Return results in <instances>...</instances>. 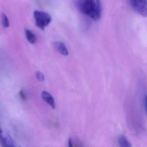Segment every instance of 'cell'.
Returning a JSON list of instances; mask_svg holds the SVG:
<instances>
[{
	"label": "cell",
	"instance_id": "1",
	"mask_svg": "<svg viewBox=\"0 0 147 147\" xmlns=\"http://www.w3.org/2000/svg\"><path fill=\"white\" fill-rule=\"evenodd\" d=\"M74 3L76 8L84 15L89 16L94 21L100 19L102 8L100 0H74Z\"/></svg>",
	"mask_w": 147,
	"mask_h": 147
},
{
	"label": "cell",
	"instance_id": "2",
	"mask_svg": "<svg viewBox=\"0 0 147 147\" xmlns=\"http://www.w3.org/2000/svg\"><path fill=\"white\" fill-rule=\"evenodd\" d=\"M34 17L36 25L42 30H44L52 20L51 16L49 13L42 11H35Z\"/></svg>",
	"mask_w": 147,
	"mask_h": 147
},
{
	"label": "cell",
	"instance_id": "3",
	"mask_svg": "<svg viewBox=\"0 0 147 147\" xmlns=\"http://www.w3.org/2000/svg\"><path fill=\"white\" fill-rule=\"evenodd\" d=\"M132 7L142 17L147 16V0H133Z\"/></svg>",
	"mask_w": 147,
	"mask_h": 147
},
{
	"label": "cell",
	"instance_id": "4",
	"mask_svg": "<svg viewBox=\"0 0 147 147\" xmlns=\"http://www.w3.org/2000/svg\"><path fill=\"white\" fill-rule=\"evenodd\" d=\"M1 142L4 147H14V142L9 134L7 133H1Z\"/></svg>",
	"mask_w": 147,
	"mask_h": 147
},
{
	"label": "cell",
	"instance_id": "5",
	"mask_svg": "<svg viewBox=\"0 0 147 147\" xmlns=\"http://www.w3.org/2000/svg\"><path fill=\"white\" fill-rule=\"evenodd\" d=\"M42 97L45 101L49 104L53 109H55V100L49 93L46 91H43L42 93Z\"/></svg>",
	"mask_w": 147,
	"mask_h": 147
},
{
	"label": "cell",
	"instance_id": "6",
	"mask_svg": "<svg viewBox=\"0 0 147 147\" xmlns=\"http://www.w3.org/2000/svg\"><path fill=\"white\" fill-rule=\"evenodd\" d=\"M54 46L57 49L62 55L64 56H67L68 55V51L66 45L61 42H55L54 43Z\"/></svg>",
	"mask_w": 147,
	"mask_h": 147
},
{
	"label": "cell",
	"instance_id": "7",
	"mask_svg": "<svg viewBox=\"0 0 147 147\" xmlns=\"http://www.w3.org/2000/svg\"><path fill=\"white\" fill-rule=\"evenodd\" d=\"M25 33L28 42L32 44H34L36 42L37 38L36 35L31 31L28 29H25Z\"/></svg>",
	"mask_w": 147,
	"mask_h": 147
},
{
	"label": "cell",
	"instance_id": "8",
	"mask_svg": "<svg viewBox=\"0 0 147 147\" xmlns=\"http://www.w3.org/2000/svg\"><path fill=\"white\" fill-rule=\"evenodd\" d=\"M118 142L119 146L121 147H131L130 143L128 141L126 137L124 135H120L118 138Z\"/></svg>",
	"mask_w": 147,
	"mask_h": 147
},
{
	"label": "cell",
	"instance_id": "9",
	"mask_svg": "<svg viewBox=\"0 0 147 147\" xmlns=\"http://www.w3.org/2000/svg\"><path fill=\"white\" fill-rule=\"evenodd\" d=\"M2 23L4 28H7L10 26L9 20L5 13H3L2 15Z\"/></svg>",
	"mask_w": 147,
	"mask_h": 147
},
{
	"label": "cell",
	"instance_id": "10",
	"mask_svg": "<svg viewBox=\"0 0 147 147\" xmlns=\"http://www.w3.org/2000/svg\"><path fill=\"white\" fill-rule=\"evenodd\" d=\"M36 76L37 79L41 82L44 81L45 80L44 76L43 74L39 71H38L36 73Z\"/></svg>",
	"mask_w": 147,
	"mask_h": 147
},
{
	"label": "cell",
	"instance_id": "11",
	"mask_svg": "<svg viewBox=\"0 0 147 147\" xmlns=\"http://www.w3.org/2000/svg\"><path fill=\"white\" fill-rule=\"evenodd\" d=\"M19 94L22 99L24 100H26L27 99L26 95L24 91L21 90V91H20Z\"/></svg>",
	"mask_w": 147,
	"mask_h": 147
},
{
	"label": "cell",
	"instance_id": "12",
	"mask_svg": "<svg viewBox=\"0 0 147 147\" xmlns=\"http://www.w3.org/2000/svg\"><path fill=\"white\" fill-rule=\"evenodd\" d=\"M73 142L71 138H69L68 141V146L69 147H72L73 146Z\"/></svg>",
	"mask_w": 147,
	"mask_h": 147
},
{
	"label": "cell",
	"instance_id": "13",
	"mask_svg": "<svg viewBox=\"0 0 147 147\" xmlns=\"http://www.w3.org/2000/svg\"><path fill=\"white\" fill-rule=\"evenodd\" d=\"M145 111L147 114V94L145 98Z\"/></svg>",
	"mask_w": 147,
	"mask_h": 147
},
{
	"label": "cell",
	"instance_id": "14",
	"mask_svg": "<svg viewBox=\"0 0 147 147\" xmlns=\"http://www.w3.org/2000/svg\"><path fill=\"white\" fill-rule=\"evenodd\" d=\"M133 0H130L131 4L133 2Z\"/></svg>",
	"mask_w": 147,
	"mask_h": 147
}]
</instances>
